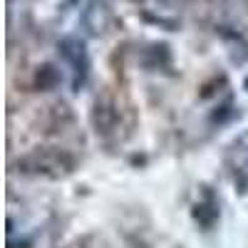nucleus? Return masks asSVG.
I'll use <instances>...</instances> for the list:
<instances>
[{
  "label": "nucleus",
  "instance_id": "7",
  "mask_svg": "<svg viewBox=\"0 0 248 248\" xmlns=\"http://www.w3.org/2000/svg\"><path fill=\"white\" fill-rule=\"evenodd\" d=\"M243 87H246V90H248V77H246V82H243Z\"/></svg>",
  "mask_w": 248,
  "mask_h": 248
},
{
  "label": "nucleus",
  "instance_id": "5",
  "mask_svg": "<svg viewBox=\"0 0 248 248\" xmlns=\"http://www.w3.org/2000/svg\"><path fill=\"white\" fill-rule=\"evenodd\" d=\"M57 82H60V75H57V70L52 65H43V67L37 70V75H35L37 90H52Z\"/></svg>",
  "mask_w": 248,
  "mask_h": 248
},
{
  "label": "nucleus",
  "instance_id": "2",
  "mask_svg": "<svg viewBox=\"0 0 248 248\" xmlns=\"http://www.w3.org/2000/svg\"><path fill=\"white\" fill-rule=\"evenodd\" d=\"M60 52H62V57H65L70 65L75 67L77 82L85 79V75H87V52H85V43L67 37V40H62V43H60Z\"/></svg>",
  "mask_w": 248,
  "mask_h": 248
},
{
  "label": "nucleus",
  "instance_id": "1",
  "mask_svg": "<svg viewBox=\"0 0 248 248\" xmlns=\"http://www.w3.org/2000/svg\"><path fill=\"white\" fill-rule=\"evenodd\" d=\"M15 167H17V171H23V174L65 176V174L72 171L75 159L67 152H60V149H37V152L23 156Z\"/></svg>",
  "mask_w": 248,
  "mask_h": 248
},
{
  "label": "nucleus",
  "instance_id": "6",
  "mask_svg": "<svg viewBox=\"0 0 248 248\" xmlns=\"http://www.w3.org/2000/svg\"><path fill=\"white\" fill-rule=\"evenodd\" d=\"M236 147H241L243 152H248V132H246V134H243V137L236 141Z\"/></svg>",
  "mask_w": 248,
  "mask_h": 248
},
{
  "label": "nucleus",
  "instance_id": "3",
  "mask_svg": "<svg viewBox=\"0 0 248 248\" xmlns=\"http://www.w3.org/2000/svg\"><path fill=\"white\" fill-rule=\"evenodd\" d=\"M92 124L99 134H109L117 124V109L109 99H97L92 109Z\"/></svg>",
  "mask_w": 248,
  "mask_h": 248
},
{
  "label": "nucleus",
  "instance_id": "4",
  "mask_svg": "<svg viewBox=\"0 0 248 248\" xmlns=\"http://www.w3.org/2000/svg\"><path fill=\"white\" fill-rule=\"evenodd\" d=\"M194 218H196L201 226H206V229H211V226L216 223V218H218V206H216V201H214V199L199 201V203L194 206Z\"/></svg>",
  "mask_w": 248,
  "mask_h": 248
}]
</instances>
